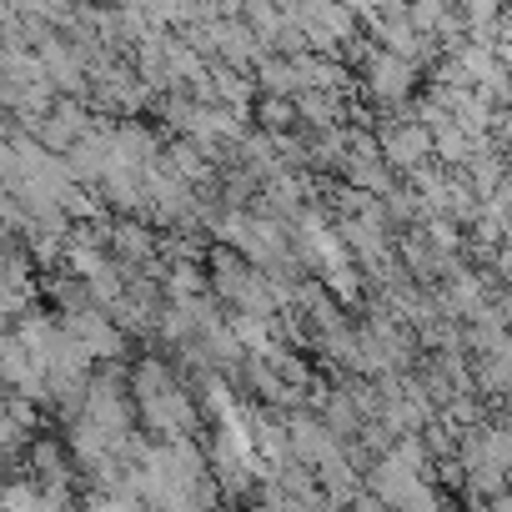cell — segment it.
<instances>
[{"mask_svg":"<svg viewBox=\"0 0 512 512\" xmlns=\"http://www.w3.org/2000/svg\"><path fill=\"white\" fill-rule=\"evenodd\" d=\"M216 512H226V507H216Z\"/></svg>","mask_w":512,"mask_h":512,"instance_id":"ba28073f","label":"cell"},{"mask_svg":"<svg viewBox=\"0 0 512 512\" xmlns=\"http://www.w3.org/2000/svg\"><path fill=\"white\" fill-rule=\"evenodd\" d=\"M246 126L262 131V136H287V131H297V106L282 101V96H256Z\"/></svg>","mask_w":512,"mask_h":512,"instance_id":"277c9868","label":"cell"},{"mask_svg":"<svg viewBox=\"0 0 512 512\" xmlns=\"http://www.w3.org/2000/svg\"><path fill=\"white\" fill-rule=\"evenodd\" d=\"M106 256L121 272H146L156 262V231L146 221H111L106 226Z\"/></svg>","mask_w":512,"mask_h":512,"instance_id":"7a4b0ae2","label":"cell"},{"mask_svg":"<svg viewBox=\"0 0 512 512\" xmlns=\"http://www.w3.org/2000/svg\"><path fill=\"white\" fill-rule=\"evenodd\" d=\"M46 297L56 302V312H61V317H76V312H91V297H86V282H81V277H71V272H56V277L46 282Z\"/></svg>","mask_w":512,"mask_h":512,"instance_id":"5b68a950","label":"cell"},{"mask_svg":"<svg viewBox=\"0 0 512 512\" xmlns=\"http://www.w3.org/2000/svg\"><path fill=\"white\" fill-rule=\"evenodd\" d=\"M347 512H392V507H387V502H377V497L362 487V492L352 497V507H347Z\"/></svg>","mask_w":512,"mask_h":512,"instance_id":"52a82bcc","label":"cell"},{"mask_svg":"<svg viewBox=\"0 0 512 512\" xmlns=\"http://www.w3.org/2000/svg\"><path fill=\"white\" fill-rule=\"evenodd\" d=\"M417 442H422L427 462H442V457H452V452H457V427H447L442 417H432V422L417 432Z\"/></svg>","mask_w":512,"mask_h":512,"instance_id":"8992f818","label":"cell"},{"mask_svg":"<svg viewBox=\"0 0 512 512\" xmlns=\"http://www.w3.org/2000/svg\"><path fill=\"white\" fill-rule=\"evenodd\" d=\"M251 86H256V96H282V101H297V71H292V61H282V56H262L251 66Z\"/></svg>","mask_w":512,"mask_h":512,"instance_id":"3957f363","label":"cell"},{"mask_svg":"<svg viewBox=\"0 0 512 512\" xmlns=\"http://www.w3.org/2000/svg\"><path fill=\"white\" fill-rule=\"evenodd\" d=\"M362 487H367L377 502H387L392 512H407V507H412V502H417V497L432 487V482L412 477V472H407V467H397L392 457H377V462L362 472Z\"/></svg>","mask_w":512,"mask_h":512,"instance_id":"6da1fadb","label":"cell"}]
</instances>
